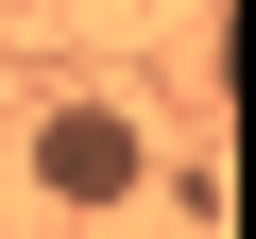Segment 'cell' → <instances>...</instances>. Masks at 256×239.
I'll list each match as a JSON object with an SVG mask.
<instances>
[{
	"mask_svg": "<svg viewBox=\"0 0 256 239\" xmlns=\"http://www.w3.org/2000/svg\"><path fill=\"white\" fill-rule=\"evenodd\" d=\"M18 171H34L68 222H120V205L154 188V120H137V102H52L34 137H18Z\"/></svg>",
	"mask_w": 256,
	"mask_h": 239,
	"instance_id": "cell-1",
	"label": "cell"
}]
</instances>
